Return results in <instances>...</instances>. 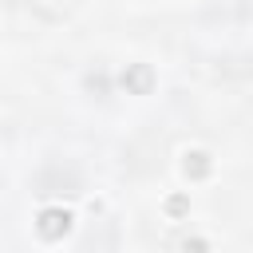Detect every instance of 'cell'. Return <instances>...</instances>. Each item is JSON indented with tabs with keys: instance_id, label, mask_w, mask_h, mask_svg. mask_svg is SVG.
<instances>
[{
	"instance_id": "1",
	"label": "cell",
	"mask_w": 253,
	"mask_h": 253,
	"mask_svg": "<svg viewBox=\"0 0 253 253\" xmlns=\"http://www.w3.org/2000/svg\"><path fill=\"white\" fill-rule=\"evenodd\" d=\"M28 186L40 198H79L83 194V170L71 158H43L32 170Z\"/></svg>"
},
{
	"instance_id": "3",
	"label": "cell",
	"mask_w": 253,
	"mask_h": 253,
	"mask_svg": "<svg viewBox=\"0 0 253 253\" xmlns=\"http://www.w3.org/2000/svg\"><path fill=\"white\" fill-rule=\"evenodd\" d=\"M4 186H8V178H4V170H0V198H4Z\"/></svg>"
},
{
	"instance_id": "2",
	"label": "cell",
	"mask_w": 253,
	"mask_h": 253,
	"mask_svg": "<svg viewBox=\"0 0 253 253\" xmlns=\"http://www.w3.org/2000/svg\"><path fill=\"white\" fill-rule=\"evenodd\" d=\"M16 12L32 24H63L75 12V0H16Z\"/></svg>"
}]
</instances>
